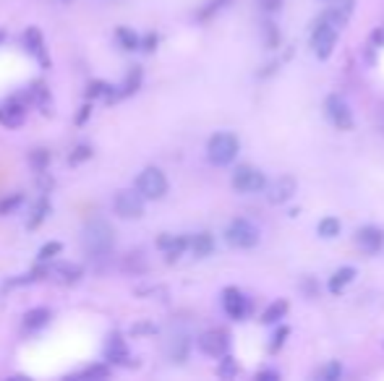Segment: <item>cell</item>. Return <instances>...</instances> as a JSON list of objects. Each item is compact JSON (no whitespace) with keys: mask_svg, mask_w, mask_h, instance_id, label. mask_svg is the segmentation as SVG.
Masks as SVG:
<instances>
[{"mask_svg":"<svg viewBox=\"0 0 384 381\" xmlns=\"http://www.w3.org/2000/svg\"><path fill=\"white\" fill-rule=\"evenodd\" d=\"M136 191H139L144 199L149 202H157L167 194V178L160 167H144V170L136 175Z\"/></svg>","mask_w":384,"mask_h":381,"instance_id":"obj_3","label":"cell"},{"mask_svg":"<svg viewBox=\"0 0 384 381\" xmlns=\"http://www.w3.org/2000/svg\"><path fill=\"white\" fill-rule=\"evenodd\" d=\"M230 348V335H227L225 329H209V332H204L199 337V350L204 355H212V358H222Z\"/></svg>","mask_w":384,"mask_h":381,"instance_id":"obj_9","label":"cell"},{"mask_svg":"<svg viewBox=\"0 0 384 381\" xmlns=\"http://www.w3.org/2000/svg\"><path fill=\"white\" fill-rule=\"evenodd\" d=\"M89 97H115V92H113V86L105 84V81H92L89 84Z\"/></svg>","mask_w":384,"mask_h":381,"instance_id":"obj_28","label":"cell"},{"mask_svg":"<svg viewBox=\"0 0 384 381\" xmlns=\"http://www.w3.org/2000/svg\"><path fill=\"white\" fill-rule=\"evenodd\" d=\"M259 6L264 8L266 14H274V11H280L282 8V0H259Z\"/></svg>","mask_w":384,"mask_h":381,"instance_id":"obj_35","label":"cell"},{"mask_svg":"<svg viewBox=\"0 0 384 381\" xmlns=\"http://www.w3.org/2000/svg\"><path fill=\"white\" fill-rule=\"evenodd\" d=\"M47 212H50V204H47V199H39V204L34 207V212H31V219L26 222V227H29V230H34V227L42 225V219L47 217Z\"/></svg>","mask_w":384,"mask_h":381,"instance_id":"obj_24","label":"cell"},{"mask_svg":"<svg viewBox=\"0 0 384 381\" xmlns=\"http://www.w3.org/2000/svg\"><path fill=\"white\" fill-rule=\"evenodd\" d=\"M288 313V301H274L272 306H266V311L261 313V321L264 324H277Z\"/></svg>","mask_w":384,"mask_h":381,"instance_id":"obj_21","label":"cell"},{"mask_svg":"<svg viewBox=\"0 0 384 381\" xmlns=\"http://www.w3.org/2000/svg\"><path fill=\"white\" fill-rule=\"evenodd\" d=\"M110 376V366H105V363H92V366L81 368V371H76V374H71L68 379H78V381H100V379H108Z\"/></svg>","mask_w":384,"mask_h":381,"instance_id":"obj_20","label":"cell"},{"mask_svg":"<svg viewBox=\"0 0 384 381\" xmlns=\"http://www.w3.org/2000/svg\"><path fill=\"white\" fill-rule=\"evenodd\" d=\"M115 37H118V42H120L123 50H139V45H141V39L136 37L131 29H125V26H120V29L115 31Z\"/></svg>","mask_w":384,"mask_h":381,"instance_id":"obj_23","label":"cell"},{"mask_svg":"<svg viewBox=\"0 0 384 381\" xmlns=\"http://www.w3.org/2000/svg\"><path fill=\"white\" fill-rule=\"evenodd\" d=\"M50 308H31V311H26L24 313V321H21V327H24V332H37V329H42L50 321Z\"/></svg>","mask_w":384,"mask_h":381,"instance_id":"obj_17","label":"cell"},{"mask_svg":"<svg viewBox=\"0 0 384 381\" xmlns=\"http://www.w3.org/2000/svg\"><path fill=\"white\" fill-rule=\"evenodd\" d=\"M139 81H141V68H133V71H131V76H128V81H125V94L136 92V86H139Z\"/></svg>","mask_w":384,"mask_h":381,"instance_id":"obj_33","label":"cell"},{"mask_svg":"<svg viewBox=\"0 0 384 381\" xmlns=\"http://www.w3.org/2000/svg\"><path fill=\"white\" fill-rule=\"evenodd\" d=\"M264 186H266V178H264V172L261 170L251 167V165H241V167H235V172H233V188L235 191H241V194H259Z\"/></svg>","mask_w":384,"mask_h":381,"instance_id":"obj_7","label":"cell"},{"mask_svg":"<svg viewBox=\"0 0 384 381\" xmlns=\"http://www.w3.org/2000/svg\"><path fill=\"white\" fill-rule=\"evenodd\" d=\"M225 238L233 249H254L259 243V230L249 219H233L225 230Z\"/></svg>","mask_w":384,"mask_h":381,"instance_id":"obj_6","label":"cell"},{"mask_svg":"<svg viewBox=\"0 0 384 381\" xmlns=\"http://www.w3.org/2000/svg\"><path fill=\"white\" fill-rule=\"evenodd\" d=\"M353 280H356V269H353V266H343V269H337V272L329 277V293H332V296L343 293Z\"/></svg>","mask_w":384,"mask_h":381,"instance_id":"obj_19","label":"cell"},{"mask_svg":"<svg viewBox=\"0 0 384 381\" xmlns=\"http://www.w3.org/2000/svg\"><path fill=\"white\" fill-rule=\"evenodd\" d=\"M0 39H3V31H0Z\"/></svg>","mask_w":384,"mask_h":381,"instance_id":"obj_38","label":"cell"},{"mask_svg":"<svg viewBox=\"0 0 384 381\" xmlns=\"http://www.w3.org/2000/svg\"><path fill=\"white\" fill-rule=\"evenodd\" d=\"M63 3H71V0H63Z\"/></svg>","mask_w":384,"mask_h":381,"instance_id":"obj_39","label":"cell"},{"mask_svg":"<svg viewBox=\"0 0 384 381\" xmlns=\"http://www.w3.org/2000/svg\"><path fill=\"white\" fill-rule=\"evenodd\" d=\"M319 235L321 238H335V235H340V219L335 217H324L319 222Z\"/></svg>","mask_w":384,"mask_h":381,"instance_id":"obj_25","label":"cell"},{"mask_svg":"<svg viewBox=\"0 0 384 381\" xmlns=\"http://www.w3.org/2000/svg\"><path fill=\"white\" fill-rule=\"evenodd\" d=\"M45 162H47V155H45V152H42V149H39V155L31 157V165H34V167H39V170H42V167H45Z\"/></svg>","mask_w":384,"mask_h":381,"instance_id":"obj_36","label":"cell"},{"mask_svg":"<svg viewBox=\"0 0 384 381\" xmlns=\"http://www.w3.org/2000/svg\"><path fill=\"white\" fill-rule=\"evenodd\" d=\"M319 376L324 381H335V379H340V376H343V366H340L337 360H332V363H327V366L321 368Z\"/></svg>","mask_w":384,"mask_h":381,"instance_id":"obj_29","label":"cell"},{"mask_svg":"<svg viewBox=\"0 0 384 381\" xmlns=\"http://www.w3.org/2000/svg\"><path fill=\"white\" fill-rule=\"evenodd\" d=\"M21 204H24V196L21 194L8 196V199H3V202H0V214H11V212L19 209Z\"/></svg>","mask_w":384,"mask_h":381,"instance_id":"obj_30","label":"cell"},{"mask_svg":"<svg viewBox=\"0 0 384 381\" xmlns=\"http://www.w3.org/2000/svg\"><path fill=\"white\" fill-rule=\"evenodd\" d=\"M356 243H358L366 254H376V251H382L384 246V233L379 227H371V225L360 227L358 233H356Z\"/></svg>","mask_w":384,"mask_h":381,"instance_id":"obj_13","label":"cell"},{"mask_svg":"<svg viewBox=\"0 0 384 381\" xmlns=\"http://www.w3.org/2000/svg\"><path fill=\"white\" fill-rule=\"evenodd\" d=\"M238 374V366H235L233 358H222V366H219V376H235Z\"/></svg>","mask_w":384,"mask_h":381,"instance_id":"obj_32","label":"cell"},{"mask_svg":"<svg viewBox=\"0 0 384 381\" xmlns=\"http://www.w3.org/2000/svg\"><path fill=\"white\" fill-rule=\"evenodd\" d=\"M24 45H26V50H29L34 58H37L42 66H50V61H47V53H45V39H42V31L39 29H26V34H24Z\"/></svg>","mask_w":384,"mask_h":381,"instance_id":"obj_14","label":"cell"},{"mask_svg":"<svg viewBox=\"0 0 384 381\" xmlns=\"http://www.w3.org/2000/svg\"><path fill=\"white\" fill-rule=\"evenodd\" d=\"M296 178L293 175H280V178L274 180L272 188H269V202L272 204H285L293 199V194H296Z\"/></svg>","mask_w":384,"mask_h":381,"instance_id":"obj_12","label":"cell"},{"mask_svg":"<svg viewBox=\"0 0 384 381\" xmlns=\"http://www.w3.org/2000/svg\"><path fill=\"white\" fill-rule=\"evenodd\" d=\"M238 149H241V141H238L235 133L219 131V133H214V136L209 139V144H207V157H209L212 165L225 167V165H230L235 160Z\"/></svg>","mask_w":384,"mask_h":381,"instance_id":"obj_2","label":"cell"},{"mask_svg":"<svg viewBox=\"0 0 384 381\" xmlns=\"http://www.w3.org/2000/svg\"><path fill=\"white\" fill-rule=\"evenodd\" d=\"M157 249L167 256V261H175V259H178L180 254L188 249V238H183V235L165 233V235H160V238H157Z\"/></svg>","mask_w":384,"mask_h":381,"instance_id":"obj_11","label":"cell"},{"mask_svg":"<svg viewBox=\"0 0 384 381\" xmlns=\"http://www.w3.org/2000/svg\"><path fill=\"white\" fill-rule=\"evenodd\" d=\"M337 26L335 24H329L327 19H319L316 26H313V34H311V47H313V55L319 58V61H327L332 50H335V42H337Z\"/></svg>","mask_w":384,"mask_h":381,"instance_id":"obj_4","label":"cell"},{"mask_svg":"<svg viewBox=\"0 0 384 381\" xmlns=\"http://www.w3.org/2000/svg\"><path fill=\"white\" fill-rule=\"evenodd\" d=\"M324 113H327L329 123L335 125V128H340V131H351L353 128V113H351V108H348V102H345L340 94L327 97V102H324Z\"/></svg>","mask_w":384,"mask_h":381,"instance_id":"obj_8","label":"cell"},{"mask_svg":"<svg viewBox=\"0 0 384 381\" xmlns=\"http://www.w3.org/2000/svg\"><path fill=\"white\" fill-rule=\"evenodd\" d=\"M55 274H58V277H61L63 282H78L81 280V266H76V264H58L53 269Z\"/></svg>","mask_w":384,"mask_h":381,"instance_id":"obj_22","label":"cell"},{"mask_svg":"<svg viewBox=\"0 0 384 381\" xmlns=\"http://www.w3.org/2000/svg\"><path fill=\"white\" fill-rule=\"evenodd\" d=\"M256 379L259 381H277V379H280V374H277V371H261Z\"/></svg>","mask_w":384,"mask_h":381,"instance_id":"obj_37","label":"cell"},{"mask_svg":"<svg viewBox=\"0 0 384 381\" xmlns=\"http://www.w3.org/2000/svg\"><path fill=\"white\" fill-rule=\"evenodd\" d=\"M76 155H71V165H78V162H84L86 157H89V147H76L73 149Z\"/></svg>","mask_w":384,"mask_h":381,"instance_id":"obj_34","label":"cell"},{"mask_svg":"<svg viewBox=\"0 0 384 381\" xmlns=\"http://www.w3.org/2000/svg\"><path fill=\"white\" fill-rule=\"evenodd\" d=\"M188 251H191L196 259L209 256L212 251H214V238H212L209 233H196L194 238H188Z\"/></svg>","mask_w":384,"mask_h":381,"instance_id":"obj_18","label":"cell"},{"mask_svg":"<svg viewBox=\"0 0 384 381\" xmlns=\"http://www.w3.org/2000/svg\"><path fill=\"white\" fill-rule=\"evenodd\" d=\"M24 120H26V110L19 102H6L0 108V123L6 128H19V125H24Z\"/></svg>","mask_w":384,"mask_h":381,"instance_id":"obj_15","label":"cell"},{"mask_svg":"<svg viewBox=\"0 0 384 381\" xmlns=\"http://www.w3.org/2000/svg\"><path fill=\"white\" fill-rule=\"evenodd\" d=\"M128 358H131V353L125 348L123 337H118V335L110 337L108 348H105V360H108V363H128Z\"/></svg>","mask_w":384,"mask_h":381,"instance_id":"obj_16","label":"cell"},{"mask_svg":"<svg viewBox=\"0 0 384 381\" xmlns=\"http://www.w3.org/2000/svg\"><path fill=\"white\" fill-rule=\"evenodd\" d=\"M264 42L269 50H274V47H280V31H277V26H274L272 21L264 24Z\"/></svg>","mask_w":384,"mask_h":381,"instance_id":"obj_27","label":"cell"},{"mask_svg":"<svg viewBox=\"0 0 384 381\" xmlns=\"http://www.w3.org/2000/svg\"><path fill=\"white\" fill-rule=\"evenodd\" d=\"M222 308H225V313L230 316V319L241 321L249 316L251 303H249V298L243 296L238 288H227L225 293H222Z\"/></svg>","mask_w":384,"mask_h":381,"instance_id":"obj_10","label":"cell"},{"mask_svg":"<svg viewBox=\"0 0 384 381\" xmlns=\"http://www.w3.org/2000/svg\"><path fill=\"white\" fill-rule=\"evenodd\" d=\"M290 332H288V327H280L277 332H274V337H272V343H269V353H277L282 348V343H285V337H288Z\"/></svg>","mask_w":384,"mask_h":381,"instance_id":"obj_31","label":"cell"},{"mask_svg":"<svg viewBox=\"0 0 384 381\" xmlns=\"http://www.w3.org/2000/svg\"><path fill=\"white\" fill-rule=\"evenodd\" d=\"M113 246H115V230H113L108 219H89L84 230H81V249H84L86 259L102 261V259H108L113 254Z\"/></svg>","mask_w":384,"mask_h":381,"instance_id":"obj_1","label":"cell"},{"mask_svg":"<svg viewBox=\"0 0 384 381\" xmlns=\"http://www.w3.org/2000/svg\"><path fill=\"white\" fill-rule=\"evenodd\" d=\"M63 251V243L61 241H50L45 243L42 249H39V261H50V259H55L58 254Z\"/></svg>","mask_w":384,"mask_h":381,"instance_id":"obj_26","label":"cell"},{"mask_svg":"<svg viewBox=\"0 0 384 381\" xmlns=\"http://www.w3.org/2000/svg\"><path fill=\"white\" fill-rule=\"evenodd\" d=\"M144 196L136 191V188H128V191H118L115 199H113V209H115L118 217L123 219H139L144 217Z\"/></svg>","mask_w":384,"mask_h":381,"instance_id":"obj_5","label":"cell"}]
</instances>
